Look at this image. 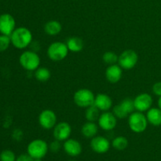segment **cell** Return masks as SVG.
I'll use <instances>...</instances> for the list:
<instances>
[{
    "label": "cell",
    "instance_id": "1",
    "mask_svg": "<svg viewBox=\"0 0 161 161\" xmlns=\"http://www.w3.org/2000/svg\"><path fill=\"white\" fill-rule=\"evenodd\" d=\"M9 37L11 44L19 50L27 48L32 42V33L25 27L16 28Z\"/></svg>",
    "mask_w": 161,
    "mask_h": 161
},
{
    "label": "cell",
    "instance_id": "2",
    "mask_svg": "<svg viewBox=\"0 0 161 161\" xmlns=\"http://www.w3.org/2000/svg\"><path fill=\"white\" fill-rule=\"evenodd\" d=\"M19 63L25 70L35 72L40 65V58L36 51L25 50L20 55Z\"/></svg>",
    "mask_w": 161,
    "mask_h": 161
},
{
    "label": "cell",
    "instance_id": "3",
    "mask_svg": "<svg viewBox=\"0 0 161 161\" xmlns=\"http://www.w3.org/2000/svg\"><path fill=\"white\" fill-rule=\"evenodd\" d=\"M148 120L144 113L133 112L128 116V126L130 130L137 134L144 132L148 127Z\"/></svg>",
    "mask_w": 161,
    "mask_h": 161
},
{
    "label": "cell",
    "instance_id": "4",
    "mask_svg": "<svg viewBox=\"0 0 161 161\" xmlns=\"http://www.w3.org/2000/svg\"><path fill=\"white\" fill-rule=\"evenodd\" d=\"M66 43L62 42H53L50 44L47 48V56L51 61H63L69 53Z\"/></svg>",
    "mask_w": 161,
    "mask_h": 161
},
{
    "label": "cell",
    "instance_id": "5",
    "mask_svg": "<svg viewBox=\"0 0 161 161\" xmlns=\"http://www.w3.org/2000/svg\"><path fill=\"white\" fill-rule=\"evenodd\" d=\"M73 100L75 105L80 108H88L94 104L95 95L89 89H80L74 94Z\"/></svg>",
    "mask_w": 161,
    "mask_h": 161
},
{
    "label": "cell",
    "instance_id": "6",
    "mask_svg": "<svg viewBox=\"0 0 161 161\" xmlns=\"http://www.w3.org/2000/svg\"><path fill=\"white\" fill-rule=\"evenodd\" d=\"M49 146L42 139H35L28 144L27 147L28 154L33 159H42L47 155Z\"/></svg>",
    "mask_w": 161,
    "mask_h": 161
},
{
    "label": "cell",
    "instance_id": "7",
    "mask_svg": "<svg viewBox=\"0 0 161 161\" xmlns=\"http://www.w3.org/2000/svg\"><path fill=\"white\" fill-rule=\"evenodd\" d=\"M138 61V55L135 50H126L119 54L118 64L125 70H130L135 68Z\"/></svg>",
    "mask_w": 161,
    "mask_h": 161
},
{
    "label": "cell",
    "instance_id": "8",
    "mask_svg": "<svg viewBox=\"0 0 161 161\" xmlns=\"http://www.w3.org/2000/svg\"><path fill=\"white\" fill-rule=\"evenodd\" d=\"M135 110L134 100H131L130 98H125L113 107V113L117 119H123L128 117L129 115L131 114Z\"/></svg>",
    "mask_w": 161,
    "mask_h": 161
},
{
    "label": "cell",
    "instance_id": "9",
    "mask_svg": "<svg viewBox=\"0 0 161 161\" xmlns=\"http://www.w3.org/2000/svg\"><path fill=\"white\" fill-rule=\"evenodd\" d=\"M39 123L41 127L45 130H50L57 124V115L53 110H42L39 116Z\"/></svg>",
    "mask_w": 161,
    "mask_h": 161
},
{
    "label": "cell",
    "instance_id": "10",
    "mask_svg": "<svg viewBox=\"0 0 161 161\" xmlns=\"http://www.w3.org/2000/svg\"><path fill=\"white\" fill-rule=\"evenodd\" d=\"M97 124L104 130H112L117 124V118L111 112H103L97 119Z\"/></svg>",
    "mask_w": 161,
    "mask_h": 161
},
{
    "label": "cell",
    "instance_id": "11",
    "mask_svg": "<svg viewBox=\"0 0 161 161\" xmlns=\"http://www.w3.org/2000/svg\"><path fill=\"white\" fill-rule=\"evenodd\" d=\"M16 29V20L9 14L0 15V34L10 36Z\"/></svg>",
    "mask_w": 161,
    "mask_h": 161
},
{
    "label": "cell",
    "instance_id": "12",
    "mask_svg": "<svg viewBox=\"0 0 161 161\" xmlns=\"http://www.w3.org/2000/svg\"><path fill=\"white\" fill-rule=\"evenodd\" d=\"M153 100L152 96L148 93H142L135 97L134 99V105L136 111L144 113L147 112L149 108H152Z\"/></svg>",
    "mask_w": 161,
    "mask_h": 161
},
{
    "label": "cell",
    "instance_id": "13",
    "mask_svg": "<svg viewBox=\"0 0 161 161\" xmlns=\"http://www.w3.org/2000/svg\"><path fill=\"white\" fill-rule=\"evenodd\" d=\"M53 135L56 140L60 142L69 139L72 134V127L67 122H60L53 127Z\"/></svg>",
    "mask_w": 161,
    "mask_h": 161
},
{
    "label": "cell",
    "instance_id": "14",
    "mask_svg": "<svg viewBox=\"0 0 161 161\" xmlns=\"http://www.w3.org/2000/svg\"><path fill=\"white\" fill-rule=\"evenodd\" d=\"M91 147L94 152L103 154L108 152L110 148V142L103 136H95L91 138Z\"/></svg>",
    "mask_w": 161,
    "mask_h": 161
},
{
    "label": "cell",
    "instance_id": "15",
    "mask_svg": "<svg viewBox=\"0 0 161 161\" xmlns=\"http://www.w3.org/2000/svg\"><path fill=\"white\" fill-rule=\"evenodd\" d=\"M123 75V69L118 64L108 65L105 71L106 80L111 83H116L121 80Z\"/></svg>",
    "mask_w": 161,
    "mask_h": 161
},
{
    "label": "cell",
    "instance_id": "16",
    "mask_svg": "<svg viewBox=\"0 0 161 161\" xmlns=\"http://www.w3.org/2000/svg\"><path fill=\"white\" fill-rule=\"evenodd\" d=\"M64 150L71 157H77L82 153V146L80 142L73 138H69L64 141L63 145Z\"/></svg>",
    "mask_w": 161,
    "mask_h": 161
},
{
    "label": "cell",
    "instance_id": "17",
    "mask_svg": "<svg viewBox=\"0 0 161 161\" xmlns=\"http://www.w3.org/2000/svg\"><path fill=\"white\" fill-rule=\"evenodd\" d=\"M94 105L100 111L107 112L109 111L110 108L113 107V100L108 94H98L95 96Z\"/></svg>",
    "mask_w": 161,
    "mask_h": 161
},
{
    "label": "cell",
    "instance_id": "18",
    "mask_svg": "<svg viewBox=\"0 0 161 161\" xmlns=\"http://www.w3.org/2000/svg\"><path fill=\"white\" fill-rule=\"evenodd\" d=\"M146 118L149 124L154 127L161 126V109L159 108H151L146 112Z\"/></svg>",
    "mask_w": 161,
    "mask_h": 161
},
{
    "label": "cell",
    "instance_id": "19",
    "mask_svg": "<svg viewBox=\"0 0 161 161\" xmlns=\"http://www.w3.org/2000/svg\"><path fill=\"white\" fill-rule=\"evenodd\" d=\"M97 132H98V125H97L95 122L87 121L82 126L81 133L85 138H93L97 135Z\"/></svg>",
    "mask_w": 161,
    "mask_h": 161
},
{
    "label": "cell",
    "instance_id": "20",
    "mask_svg": "<svg viewBox=\"0 0 161 161\" xmlns=\"http://www.w3.org/2000/svg\"><path fill=\"white\" fill-rule=\"evenodd\" d=\"M68 49L69 51L73 52V53H78L80 52L83 49V41L81 38L77 37V36H73V37L69 38L66 42Z\"/></svg>",
    "mask_w": 161,
    "mask_h": 161
},
{
    "label": "cell",
    "instance_id": "21",
    "mask_svg": "<svg viewBox=\"0 0 161 161\" xmlns=\"http://www.w3.org/2000/svg\"><path fill=\"white\" fill-rule=\"evenodd\" d=\"M62 30L61 24L58 20H50L44 26V31L48 36H54L59 34Z\"/></svg>",
    "mask_w": 161,
    "mask_h": 161
},
{
    "label": "cell",
    "instance_id": "22",
    "mask_svg": "<svg viewBox=\"0 0 161 161\" xmlns=\"http://www.w3.org/2000/svg\"><path fill=\"white\" fill-rule=\"evenodd\" d=\"M34 76L38 81L47 82L51 76L50 71L46 67H39L35 71Z\"/></svg>",
    "mask_w": 161,
    "mask_h": 161
},
{
    "label": "cell",
    "instance_id": "23",
    "mask_svg": "<svg viewBox=\"0 0 161 161\" xmlns=\"http://www.w3.org/2000/svg\"><path fill=\"white\" fill-rule=\"evenodd\" d=\"M100 112V110L94 105L86 108V112H85V117H86V120L91 121V122L97 121V119H98L99 116L101 115Z\"/></svg>",
    "mask_w": 161,
    "mask_h": 161
},
{
    "label": "cell",
    "instance_id": "24",
    "mask_svg": "<svg viewBox=\"0 0 161 161\" xmlns=\"http://www.w3.org/2000/svg\"><path fill=\"white\" fill-rule=\"evenodd\" d=\"M112 145L116 150H124L128 146V140L124 136H118L113 139Z\"/></svg>",
    "mask_w": 161,
    "mask_h": 161
},
{
    "label": "cell",
    "instance_id": "25",
    "mask_svg": "<svg viewBox=\"0 0 161 161\" xmlns=\"http://www.w3.org/2000/svg\"><path fill=\"white\" fill-rule=\"evenodd\" d=\"M118 59H119V56L115 52L113 51L105 52V53H104L103 56H102L103 61L105 64H108V65L118 63Z\"/></svg>",
    "mask_w": 161,
    "mask_h": 161
},
{
    "label": "cell",
    "instance_id": "26",
    "mask_svg": "<svg viewBox=\"0 0 161 161\" xmlns=\"http://www.w3.org/2000/svg\"><path fill=\"white\" fill-rule=\"evenodd\" d=\"M16 155L12 150L6 149L0 153V161H16Z\"/></svg>",
    "mask_w": 161,
    "mask_h": 161
},
{
    "label": "cell",
    "instance_id": "27",
    "mask_svg": "<svg viewBox=\"0 0 161 161\" xmlns=\"http://www.w3.org/2000/svg\"><path fill=\"white\" fill-rule=\"evenodd\" d=\"M11 44L10 37L5 35H0V52H4L7 50Z\"/></svg>",
    "mask_w": 161,
    "mask_h": 161
},
{
    "label": "cell",
    "instance_id": "28",
    "mask_svg": "<svg viewBox=\"0 0 161 161\" xmlns=\"http://www.w3.org/2000/svg\"><path fill=\"white\" fill-rule=\"evenodd\" d=\"M61 142L56 139H55L54 141L52 142L50 145V151L53 153L59 152V150L61 149Z\"/></svg>",
    "mask_w": 161,
    "mask_h": 161
},
{
    "label": "cell",
    "instance_id": "29",
    "mask_svg": "<svg viewBox=\"0 0 161 161\" xmlns=\"http://www.w3.org/2000/svg\"><path fill=\"white\" fill-rule=\"evenodd\" d=\"M153 93L155 95L160 97L161 96V82H157V83H154L153 86L152 87Z\"/></svg>",
    "mask_w": 161,
    "mask_h": 161
},
{
    "label": "cell",
    "instance_id": "30",
    "mask_svg": "<svg viewBox=\"0 0 161 161\" xmlns=\"http://www.w3.org/2000/svg\"><path fill=\"white\" fill-rule=\"evenodd\" d=\"M34 159L32 157H30L28 153L27 154H21V155L19 156L17 159H16V161H33Z\"/></svg>",
    "mask_w": 161,
    "mask_h": 161
},
{
    "label": "cell",
    "instance_id": "31",
    "mask_svg": "<svg viewBox=\"0 0 161 161\" xmlns=\"http://www.w3.org/2000/svg\"><path fill=\"white\" fill-rule=\"evenodd\" d=\"M22 132L20 130H14V134H13V137H14V139H16L17 141H20V138H22Z\"/></svg>",
    "mask_w": 161,
    "mask_h": 161
},
{
    "label": "cell",
    "instance_id": "32",
    "mask_svg": "<svg viewBox=\"0 0 161 161\" xmlns=\"http://www.w3.org/2000/svg\"><path fill=\"white\" fill-rule=\"evenodd\" d=\"M157 104H158V108H160V109H161V96H160V97H159Z\"/></svg>",
    "mask_w": 161,
    "mask_h": 161
},
{
    "label": "cell",
    "instance_id": "33",
    "mask_svg": "<svg viewBox=\"0 0 161 161\" xmlns=\"http://www.w3.org/2000/svg\"><path fill=\"white\" fill-rule=\"evenodd\" d=\"M33 161H42V159H34V160Z\"/></svg>",
    "mask_w": 161,
    "mask_h": 161
},
{
    "label": "cell",
    "instance_id": "34",
    "mask_svg": "<svg viewBox=\"0 0 161 161\" xmlns=\"http://www.w3.org/2000/svg\"><path fill=\"white\" fill-rule=\"evenodd\" d=\"M69 161H75V160H69Z\"/></svg>",
    "mask_w": 161,
    "mask_h": 161
}]
</instances>
